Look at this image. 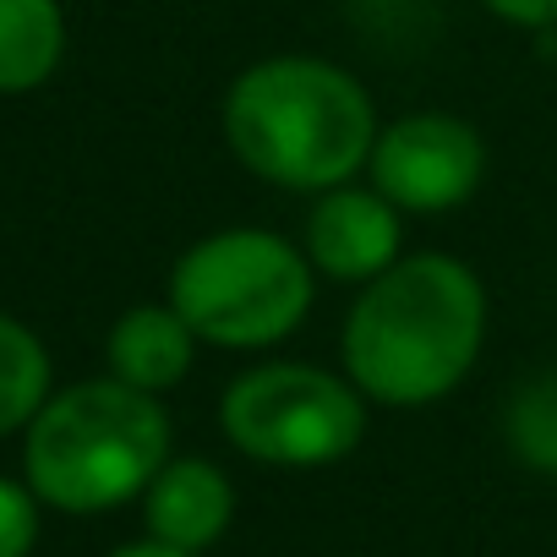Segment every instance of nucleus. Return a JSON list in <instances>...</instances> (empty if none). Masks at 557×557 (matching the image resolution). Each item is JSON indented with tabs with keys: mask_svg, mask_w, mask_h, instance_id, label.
Wrapping results in <instances>:
<instances>
[{
	"mask_svg": "<svg viewBox=\"0 0 557 557\" xmlns=\"http://www.w3.org/2000/svg\"><path fill=\"white\" fill-rule=\"evenodd\" d=\"M110 557H197V552H175V546H164V541H148V535H137V541L115 546Z\"/></svg>",
	"mask_w": 557,
	"mask_h": 557,
	"instance_id": "nucleus-15",
	"label": "nucleus"
},
{
	"mask_svg": "<svg viewBox=\"0 0 557 557\" xmlns=\"http://www.w3.org/2000/svg\"><path fill=\"white\" fill-rule=\"evenodd\" d=\"M230 159L290 197H318L367 175L383 132L372 88L329 55H262L240 66L219 99Z\"/></svg>",
	"mask_w": 557,
	"mask_h": 557,
	"instance_id": "nucleus-2",
	"label": "nucleus"
},
{
	"mask_svg": "<svg viewBox=\"0 0 557 557\" xmlns=\"http://www.w3.org/2000/svg\"><path fill=\"white\" fill-rule=\"evenodd\" d=\"M307 202L312 208L301 219V251L323 285L361 290L405 257V213L372 181H345Z\"/></svg>",
	"mask_w": 557,
	"mask_h": 557,
	"instance_id": "nucleus-7",
	"label": "nucleus"
},
{
	"mask_svg": "<svg viewBox=\"0 0 557 557\" xmlns=\"http://www.w3.org/2000/svg\"><path fill=\"white\" fill-rule=\"evenodd\" d=\"M503 448L524 470L557 481V367L513 383L503 399Z\"/></svg>",
	"mask_w": 557,
	"mask_h": 557,
	"instance_id": "nucleus-12",
	"label": "nucleus"
},
{
	"mask_svg": "<svg viewBox=\"0 0 557 557\" xmlns=\"http://www.w3.org/2000/svg\"><path fill=\"white\" fill-rule=\"evenodd\" d=\"M481 12L519 34H552L557 28V0H481Z\"/></svg>",
	"mask_w": 557,
	"mask_h": 557,
	"instance_id": "nucleus-14",
	"label": "nucleus"
},
{
	"mask_svg": "<svg viewBox=\"0 0 557 557\" xmlns=\"http://www.w3.org/2000/svg\"><path fill=\"white\" fill-rule=\"evenodd\" d=\"M66 61L61 0H0V99L39 94Z\"/></svg>",
	"mask_w": 557,
	"mask_h": 557,
	"instance_id": "nucleus-10",
	"label": "nucleus"
},
{
	"mask_svg": "<svg viewBox=\"0 0 557 557\" xmlns=\"http://www.w3.org/2000/svg\"><path fill=\"white\" fill-rule=\"evenodd\" d=\"M318 268L301 240L268 224H224L197 235L164 273V301L186 329L230 356H262L301 334L318 307Z\"/></svg>",
	"mask_w": 557,
	"mask_h": 557,
	"instance_id": "nucleus-4",
	"label": "nucleus"
},
{
	"mask_svg": "<svg viewBox=\"0 0 557 557\" xmlns=\"http://www.w3.org/2000/svg\"><path fill=\"white\" fill-rule=\"evenodd\" d=\"M235 503L240 497H235L230 470L213 465L208 454H170V465L137 497L143 535L148 541H164L175 552H197V557H208L230 535Z\"/></svg>",
	"mask_w": 557,
	"mask_h": 557,
	"instance_id": "nucleus-8",
	"label": "nucleus"
},
{
	"mask_svg": "<svg viewBox=\"0 0 557 557\" xmlns=\"http://www.w3.org/2000/svg\"><path fill=\"white\" fill-rule=\"evenodd\" d=\"M50 394H55V367L45 339L23 318L0 312V437L28 432V421L45 410Z\"/></svg>",
	"mask_w": 557,
	"mask_h": 557,
	"instance_id": "nucleus-11",
	"label": "nucleus"
},
{
	"mask_svg": "<svg viewBox=\"0 0 557 557\" xmlns=\"http://www.w3.org/2000/svg\"><path fill=\"white\" fill-rule=\"evenodd\" d=\"M486 329V278L459 251L421 246L356 290L339 323V367L372 410H432L470 383Z\"/></svg>",
	"mask_w": 557,
	"mask_h": 557,
	"instance_id": "nucleus-1",
	"label": "nucleus"
},
{
	"mask_svg": "<svg viewBox=\"0 0 557 557\" xmlns=\"http://www.w3.org/2000/svg\"><path fill=\"white\" fill-rule=\"evenodd\" d=\"M197 350H202V339L186 329V318L170 301H137L104 334V372L164 399L170 388H181L191 377Z\"/></svg>",
	"mask_w": 557,
	"mask_h": 557,
	"instance_id": "nucleus-9",
	"label": "nucleus"
},
{
	"mask_svg": "<svg viewBox=\"0 0 557 557\" xmlns=\"http://www.w3.org/2000/svg\"><path fill=\"white\" fill-rule=\"evenodd\" d=\"M405 219H437L465 208L486 181V137L454 110H410L383 121L367 175Z\"/></svg>",
	"mask_w": 557,
	"mask_h": 557,
	"instance_id": "nucleus-6",
	"label": "nucleus"
},
{
	"mask_svg": "<svg viewBox=\"0 0 557 557\" xmlns=\"http://www.w3.org/2000/svg\"><path fill=\"white\" fill-rule=\"evenodd\" d=\"M45 530V503L23 475H0V557H34Z\"/></svg>",
	"mask_w": 557,
	"mask_h": 557,
	"instance_id": "nucleus-13",
	"label": "nucleus"
},
{
	"mask_svg": "<svg viewBox=\"0 0 557 557\" xmlns=\"http://www.w3.org/2000/svg\"><path fill=\"white\" fill-rule=\"evenodd\" d=\"M175 454V421L159 394L110 372L66 383L23 432V481L55 513L94 519L137 503Z\"/></svg>",
	"mask_w": 557,
	"mask_h": 557,
	"instance_id": "nucleus-3",
	"label": "nucleus"
},
{
	"mask_svg": "<svg viewBox=\"0 0 557 557\" xmlns=\"http://www.w3.org/2000/svg\"><path fill=\"white\" fill-rule=\"evenodd\" d=\"M372 426L367 394L345 367L257 356L219 394L224 443L262 470H329L345 465Z\"/></svg>",
	"mask_w": 557,
	"mask_h": 557,
	"instance_id": "nucleus-5",
	"label": "nucleus"
}]
</instances>
